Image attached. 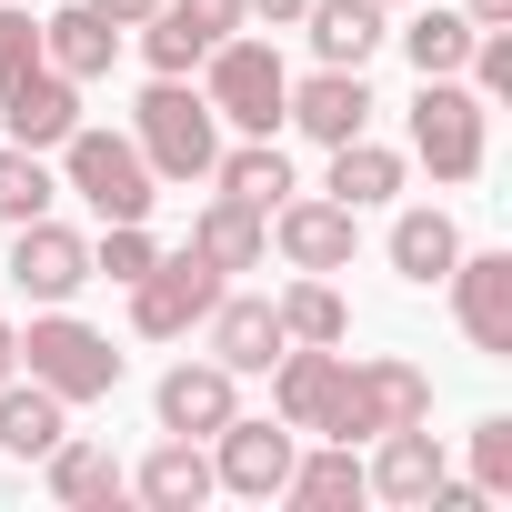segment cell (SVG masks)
<instances>
[{
    "label": "cell",
    "mask_w": 512,
    "mask_h": 512,
    "mask_svg": "<svg viewBox=\"0 0 512 512\" xmlns=\"http://www.w3.org/2000/svg\"><path fill=\"white\" fill-rule=\"evenodd\" d=\"M201 101H211L231 131H282L292 71H282V51H272V41L231 31V41H211V51H201Z\"/></svg>",
    "instance_id": "obj_5"
},
{
    "label": "cell",
    "mask_w": 512,
    "mask_h": 512,
    "mask_svg": "<svg viewBox=\"0 0 512 512\" xmlns=\"http://www.w3.org/2000/svg\"><path fill=\"white\" fill-rule=\"evenodd\" d=\"M442 292H452L462 342L492 352V362H512V251H462V262L442 272Z\"/></svg>",
    "instance_id": "obj_10"
},
{
    "label": "cell",
    "mask_w": 512,
    "mask_h": 512,
    "mask_svg": "<svg viewBox=\"0 0 512 512\" xmlns=\"http://www.w3.org/2000/svg\"><path fill=\"white\" fill-rule=\"evenodd\" d=\"M272 251H282L292 272H352L362 211H342L332 191H282V201H272Z\"/></svg>",
    "instance_id": "obj_9"
},
{
    "label": "cell",
    "mask_w": 512,
    "mask_h": 512,
    "mask_svg": "<svg viewBox=\"0 0 512 512\" xmlns=\"http://www.w3.org/2000/svg\"><path fill=\"white\" fill-rule=\"evenodd\" d=\"M241 21H272V31H292V21H302V0H241Z\"/></svg>",
    "instance_id": "obj_38"
},
{
    "label": "cell",
    "mask_w": 512,
    "mask_h": 512,
    "mask_svg": "<svg viewBox=\"0 0 512 512\" xmlns=\"http://www.w3.org/2000/svg\"><path fill=\"white\" fill-rule=\"evenodd\" d=\"M402 422H432V372L402 362V352H372V362H342V392H332V442H372V432H402Z\"/></svg>",
    "instance_id": "obj_4"
},
{
    "label": "cell",
    "mask_w": 512,
    "mask_h": 512,
    "mask_svg": "<svg viewBox=\"0 0 512 512\" xmlns=\"http://www.w3.org/2000/svg\"><path fill=\"white\" fill-rule=\"evenodd\" d=\"M332 392H342V342H282L272 362V412L292 432H322L332 422Z\"/></svg>",
    "instance_id": "obj_15"
},
{
    "label": "cell",
    "mask_w": 512,
    "mask_h": 512,
    "mask_svg": "<svg viewBox=\"0 0 512 512\" xmlns=\"http://www.w3.org/2000/svg\"><path fill=\"white\" fill-rule=\"evenodd\" d=\"M11 372H21V332H11V322H0V382H11Z\"/></svg>",
    "instance_id": "obj_40"
},
{
    "label": "cell",
    "mask_w": 512,
    "mask_h": 512,
    "mask_svg": "<svg viewBox=\"0 0 512 512\" xmlns=\"http://www.w3.org/2000/svg\"><path fill=\"white\" fill-rule=\"evenodd\" d=\"M392 41H402V61H412L422 81H462V61H472V21H462V11H412Z\"/></svg>",
    "instance_id": "obj_28"
},
{
    "label": "cell",
    "mask_w": 512,
    "mask_h": 512,
    "mask_svg": "<svg viewBox=\"0 0 512 512\" xmlns=\"http://www.w3.org/2000/svg\"><path fill=\"white\" fill-rule=\"evenodd\" d=\"M61 201V181H51V151H21V141H0V221H41Z\"/></svg>",
    "instance_id": "obj_30"
},
{
    "label": "cell",
    "mask_w": 512,
    "mask_h": 512,
    "mask_svg": "<svg viewBox=\"0 0 512 512\" xmlns=\"http://www.w3.org/2000/svg\"><path fill=\"white\" fill-rule=\"evenodd\" d=\"M41 61H51L61 81H101V71L121 61V31L91 11V0H71V11H51V21H41Z\"/></svg>",
    "instance_id": "obj_21"
},
{
    "label": "cell",
    "mask_w": 512,
    "mask_h": 512,
    "mask_svg": "<svg viewBox=\"0 0 512 512\" xmlns=\"http://www.w3.org/2000/svg\"><path fill=\"white\" fill-rule=\"evenodd\" d=\"M211 191H231V201H251V211H272V201L292 191L282 141H272V131H241L231 151H211Z\"/></svg>",
    "instance_id": "obj_24"
},
{
    "label": "cell",
    "mask_w": 512,
    "mask_h": 512,
    "mask_svg": "<svg viewBox=\"0 0 512 512\" xmlns=\"http://www.w3.org/2000/svg\"><path fill=\"white\" fill-rule=\"evenodd\" d=\"M382 11H402V0H382Z\"/></svg>",
    "instance_id": "obj_41"
},
{
    "label": "cell",
    "mask_w": 512,
    "mask_h": 512,
    "mask_svg": "<svg viewBox=\"0 0 512 512\" xmlns=\"http://www.w3.org/2000/svg\"><path fill=\"white\" fill-rule=\"evenodd\" d=\"M61 432H71V402H61L51 382H31V372H11V382H0V452L41 462Z\"/></svg>",
    "instance_id": "obj_23"
},
{
    "label": "cell",
    "mask_w": 512,
    "mask_h": 512,
    "mask_svg": "<svg viewBox=\"0 0 512 512\" xmlns=\"http://www.w3.org/2000/svg\"><path fill=\"white\" fill-rule=\"evenodd\" d=\"M462 81H472L482 101H512V31H472V61H462Z\"/></svg>",
    "instance_id": "obj_34"
},
{
    "label": "cell",
    "mask_w": 512,
    "mask_h": 512,
    "mask_svg": "<svg viewBox=\"0 0 512 512\" xmlns=\"http://www.w3.org/2000/svg\"><path fill=\"white\" fill-rule=\"evenodd\" d=\"M452 262H462V221H452V211H402V221H392V272H402L412 292H432Z\"/></svg>",
    "instance_id": "obj_25"
},
{
    "label": "cell",
    "mask_w": 512,
    "mask_h": 512,
    "mask_svg": "<svg viewBox=\"0 0 512 512\" xmlns=\"http://www.w3.org/2000/svg\"><path fill=\"white\" fill-rule=\"evenodd\" d=\"M292 31H312V51H322L332 71H362V61L392 41V11H382V0H302Z\"/></svg>",
    "instance_id": "obj_18"
},
{
    "label": "cell",
    "mask_w": 512,
    "mask_h": 512,
    "mask_svg": "<svg viewBox=\"0 0 512 512\" xmlns=\"http://www.w3.org/2000/svg\"><path fill=\"white\" fill-rule=\"evenodd\" d=\"M191 251H201L211 272H251V262H272V211H251V201L211 191L201 221H191Z\"/></svg>",
    "instance_id": "obj_19"
},
{
    "label": "cell",
    "mask_w": 512,
    "mask_h": 512,
    "mask_svg": "<svg viewBox=\"0 0 512 512\" xmlns=\"http://www.w3.org/2000/svg\"><path fill=\"white\" fill-rule=\"evenodd\" d=\"M472 492H482V502H502V492H512V412L472 422Z\"/></svg>",
    "instance_id": "obj_33"
},
{
    "label": "cell",
    "mask_w": 512,
    "mask_h": 512,
    "mask_svg": "<svg viewBox=\"0 0 512 512\" xmlns=\"http://www.w3.org/2000/svg\"><path fill=\"white\" fill-rule=\"evenodd\" d=\"M41 462H51V502H61V512H101V502H121V492H131V472H121L101 442H81V432H61Z\"/></svg>",
    "instance_id": "obj_22"
},
{
    "label": "cell",
    "mask_w": 512,
    "mask_h": 512,
    "mask_svg": "<svg viewBox=\"0 0 512 512\" xmlns=\"http://www.w3.org/2000/svg\"><path fill=\"white\" fill-rule=\"evenodd\" d=\"M282 502H302V512H352V502H362V452H352V442L292 452V482H282Z\"/></svg>",
    "instance_id": "obj_27"
},
{
    "label": "cell",
    "mask_w": 512,
    "mask_h": 512,
    "mask_svg": "<svg viewBox=\"0 0 512 512\" xmlns=\"http://www.w3.org/2000/svg\"><path fill=\"white\" fill-rule=\"evenodd\" d=\"M61 181H71L101 221H151V201H161V181H151L141 141H131V131H91V121L61 141Z\"/></svg>",
    "instance_id": "obj_6"
},
{
    "label": "cell",
    "mask_w": 512,
    "mask_h": 512,
    "mask_svg": "<svg viewBox=\"0 0 512 512\" xmlns=\"http://www.w3.org/2000/svg\"><path fill=\"white\" fill-rule=\"evenodd\" d=\"M151 412H161V432L211 442V432L241 412V372H221V362H171V372H161V392H151Z\"/></svg>",
    "instance_id": "obj_13"
},
{
    "label": "cell",
    "mask_w": 512,
    "mask_h": 512,
    "mask_svg": "<svg viewBox=\"0 0 512 512\" xmlns=\"http://www.w3.org/2000/svg\"><path fill=\"white\" fill-rule=\"evenodd\" d=\"M412 161L432 181H482V161H492V101L472 81H422L412 91Z\"/></svg>",
    "instance_id": "obj_3"
},
{
    "label": "cell",
    "mask_w": 512,
    "mask_h": 512,
    "mask_svg": "<svg viewBox=\"0 0 512 512\" xmlns=\"http://www.w3.org/2000/svg\"><path fill=\"white\" fill-rule=\"evenodd\" d=\"M91 11H101V21H111V31H141V21H151V11H161V0H91Z\"/></svg>",
    "instance_id": "obj_37"
},
{
    "label": "cell",
    "mask_w": 512,
    "mask_h": 512,
    "mask_svg": "<svg viewBox=\"0 0 512 512\" xmlns=\"http://www.w3.org/2000/svg\"><path fill=\"white\" fill-rule=\"evenodd\" d=\"M221 292H231V272H211L201 251H161V262L131 282V332L141 342H191Z\"/></svg>",
    "instance_id": "obj_7"
},
{
    "label": "cell",
    "mask_w": 512,
    "mask_h": 512,
    "mask_svg": "<svg viewBox=\"0 0 512 512\" xmlns=\"http://www.w3.org/2000/svg\"><path fill=\"white\" fill-rule=\"evenodd\" d=\"M0 121H11L21 151H61V141L81 131V81H61V71L41 61V71H21L11 91H0Z\"/></svg>",
    "instance_id": "obj_14"
},
{
    "label": "cell",
    "mask_w": 512,
    "mask_h": 512,
    "mask_svg": "<svg viewBox=\"0 0 512 512\" xmlns=\"http://www.w3.org/2000/svg\"><path fill=\"white\" fill-rule=\"evenodd\" d=\"M131 492H141L151 512H191V502H211V452L171 432V442H161V452H151V462L131 472Z\"/></svg>",
    "instance_id": "obj_26"
},
{
    "label": "cell",
    "mask_w": 512,
    "mask_h": 512,
    "mask_svg": "<svg viewBox=\"0 0 512 512\" xmlns=\"http://www.w3.org/2000/svg\"><path fill=\"white\" fill-rule=\"evenodd\" d=\"M11 282H21L31 302H71V292L91 282V241H81L71 221H51V211L21 221V231H11Z\"/></svg>",
    "instance_id": "obj_11"
},
{
    "label": "cell",
    "mask_w": 512,
    "mask_h": 512,
    "mask_svg": "<svg viewBox=\"0 0 512 512\" xmlns=\"http://www.w3.org/2000/svg\"><path fill=\"white\" fill-rule=\"evenodd\" d=\"M292 452H302V432L272 412V422H251V412H231L221 432H211V492H241V502H282V482H292Z\"/></svg>",
    "instance_id": "obj_8"
},
{
    "label": "cell",
    "mask_w": 512,
    "mask_h": 512,
    "mask_svg": "<svg viewBox=\"0 0 512 512\" xmlns=\"http://www.w3.org/2000/svg\"><path fill=\"white\" fill-rule=\"evenodd\" d=\"M161 11H181L201 41H231V31H241V0H161Z\"/></svg>",
    "instance_id": "obj_36"
},
{
    "label": "cell",
    "mask_w": 512,
    "mask_h": 512,
    "mask_svg": "<svg viewBox=\"0 0 512 512\" xmlns=\"http://www.w3.org/2000/svg\"><path fill=\"white\" fill-rule=\"evenodd\" d=\"M462 21L472 31H512V0H462Z\"/></svg>",
    "instance_id": "obj_39"
},
{
    "label": "cell",
    "mask_w": 512,
    "mask_h": 512,
    "mask_svg": "<svg viewBox=\"0 0 512 512\" xmlns=\"http://www.w3.org/2000/svg\"><path fill=\"white\" fill-rule=\"evenodd\" d=\"M131 141L151 161V181H211V151H221V111L191 91V81H161L131 101Z\"/></svg>",
    "instance_id": "obj_2"
},
{
    "label": "cell",
    "mask_w": 512,
    "mask_h": 512,
    "mask_svg": "<svg viewBox=\"0 0 512 512\" xmlns=\"http://www.w3.org/2000/svg\"><path fill=\"white\" fill-rule=\"evenodd\" d=\"M201 51H211V41H201L181 11H151V21H141V61H151L161 81H191V71H201Z\"/></svg>",
    "instance_id": "obj_32"
},
{
    "label": "cell",
    "mask_w": 512,
    "mask_h": 512,
    "mask_svg": "<svg viewBox=\"0 0 512 512\" xmlns=\"http://www.w3.org/2000/svg\"><path fill=\"white\" fill-rule=\"evenodd\" d=\"M21 372L51 382L71 412L121 392V352H111V332H91L71 302H41V312H31V332H21Z\"/></svg>",
    "instance_id": "obj_1"
},
{
    "label": "cell",
    "mask_w": 512,
    "mask_h": 512,
    "mask_svg": "<svg viewBox=\"0 0 512 512\" xmlns=\"http://www.w3.org/2000/svg\"><path fill=\"white\" fill-rule=\"evenodd\" d=\"M372 442H382V452L362 462V492L422 512V492L442 482V442H432V422H402V432H372Z\"/></svg>",
    "instance_id": "obj_16"
},
{
    "label": "cell",
    "mask_w": 512,
    "mask_h": 512,
    "mask_svg": "<svg viewBox=\"0 0 512 512\" xmlns=\"http://www.w3.org/2000/svg\"><path fill=\"white\" fill-rule=\"evenodd\" d=\"M21 71H41V21H31V11H11V0H0V91H11Z\"/></svg>",
    "instance_id": "obj_35"
},
{
    "label": "cell",
    "mask_w": 512,
    "mask_h": 512,
    "mask_svg": "<svg viewBox=\"0 0 512 512\" xmlns=\"http://www.w3.org/2000/svg\"><path fill=\"white\" fill-rule=\"evenodd\" d=\"M372 111H382L372 81H362V71H332V61H322L312 81H292V101H282V121H292L302 141H322V151L352 141V131H372Z\"/></svg>",
    "instance_id": "obj_12"
},
{
    "label": "cell",
    "mask_w": 512,
    "mask_h": 512,
    "mask_svg": "<svg viewBox=\"0 0 512 512\" xmlns=\"http://www.w3.org/2000/svg\"><path fill=\"white\" fill-rule=\"evenodd\" d=\"M201 332H211V362H221V372H272V362H282V312L251 302V292H221V302L201 312Z\"/></svg>",
    "instance_id": "obj_17"
},
{
    "label": "cell",
    "mask_w": 512,
    "mask_h": 512,
    "mask_svg": "<svg viewBox=\"0 0 512 512\" xmlns=\"http://www.w3.org/2000/svg\"><path fill=\"white\" fill-rule=\"evenodd\" d=\"M402 181H412V161H402L392 141H372V131L332 141V181H322V191H332L342 211H382V201H392Z\"/></svg>",
    "instance_id": "obj_20"
},
{
    "label": "cell",
    "mask_w": 512,
    "mask_h": 512,
    "mask_svg": "<svg viewBox=\"0 0 512 512\" xmlns=\"http://www.w3.org/2000/svg\"><path fill=\"white\" fill-rule=\"evenodd\" d=\"M151 262H161L151 221H101V241H91V282H121V292H131Z\"/></svg>",
    "instance_id": "obj_31"
},
{
    "label": "cell",
    "mask_w": 512,
    "mask_h": 512,
    "mask_svg": "<svg viewBox=\"0 0 512 512\" xmlns=\"http://www.w3.org/2000/svg\"><path fill=\"white\" fill-rule=\"evenodd\" d=\"M272 312H282V342H352V302L332 292V272H302Z\"/></svg>",
    "instance_id": "obj_29"
}]
</instances>
